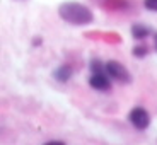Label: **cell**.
Wrapping results in <instances>:
<instances>
[{
	"label": "cell",
	"instance_id": "3",
	"mask_svg": "<svg viewBox=\"0 0 157 145\" xmlns=\"http://www.w3.org/2000/svg\"><path fill=\"white\" fill-rule=\"evenodd\" d=\"M128 120H130V123H132L137 130H147V128H149V125H150L149 113H147L145 108H140V106L133 108V109L130 111Z\"/></svg>",
	"mask_w": 157,
	"mask_h": 145
},
{
	"label": "cell",
	"instance_id": "5",
	"mask_svg": "<svg viewBox=\"0 0 157 145\" xmlns=\"http://www.w3.org/2000/svg\"><path fill=\"white\" fill-rule=\"evenodd\" d=\"M150 32L152 31L149 28H145V26H142V24H135L133 28H132V36L135 39H145Z\"/></svg>",
	"mask_w": 157,
	"mask_h": 145
},
{
	"label": "cell",
	"instance_id": "2",
	"mask_svg": "<svg viewBox=\"0 0 157 145\" xmlns=\"http://www.w3.org/2000/svg\"><path fill=\"white\" fill-rule=\"evenodd\" d=\"M106 74L109 75L111 78H114V80H118V82L121 84H130L132 82V75H130V72L126 70L125 65H121L120 62H108L106 63Z\"/></svg>",
	"mask_w": 157,
	"mask_h": 145
},
{
	"label": "cell",
	"instance_id": "9",
	"mask_svg": "<svg viewBox=\"0 0 157 145\" xmlns=\"http://www.w3.org/2000/svg\"><path fill=\"white\" fill-rule=\"evenodd\" d=\"M154 38H155V51H157V32L154 34Z\"/></svg>",
	"mask_w": 157,
	"mask_h": 145
},
{
	"label": "cell",
	"instance_id": "6",
	"mask_svg": "<svg viewBox=\"0 0 157 145\" xmlns=\"http://www.w3.org/2000/svg\"><path fill=\"white\" fill-rule=\"evenodd\" d=\"M70 77H72V67H68V65H63L55 72V78L58 82H67Z\"/></svg>",
	"mask_w": 157,
	"mask_h": 145
},
{
	"label": "cell",
	"instance_id": "7",
	"mask_svg": "<svg viewBox=\"0 0 157 145\" xmlns=\"http://www.w3.org/2000/svg\"><path fill=\"white\" fill-rule=\"evenodd\" d=\"M132 53H133V56L144 58V56H147V53H149V46H145V44H137V46L132 50Z\"/></svg>",
	"mask_w": 157,
	"mask_h": 145
},
{
	"label": "cell",
	"instance_id": "4",
	"mask_svg": "<svg viewBox=\"0 0 157 145\" xmlns=\"http://www.w3.org/2000/svg\"><path fill=\"white\" fill-rule=\"evenodd\" d=\"M89 84L92 89L101 90V92H106V90L111 89V82H109V78H108L106 72H96V74H92V77L89 78Z\"/></svg>",
	"mask_w": 157,
	"mask_h": 145
},
{
	"label": "cell",
	"instance_id": "1",
	"mask_svg": "<svg viewBox=\"0 0 157 145\" xmlns=\"http://www.w3.org/2000/svg\"><path fill=\"white\" fill-rule=\"evenodd\" d=\"M58 14L65 22L74 24V26H86V24L92 22L94 16L90 9H87L86 5L77 4V2H65L60 5Z\"/></svg>",
	"mask_w": 157,
	"mask_h": 145
},
{
	"label": "cell",
	"instance_id": "8",
	"mask_svg": "<svg viewBox=\"0 0 157 145\" xmlns=\"http://www.w3.org/2000/svg\"><path fill=\"white\" fill-rule=\"evenodd\" d=\"M144 5H145V9H149V10L157 12V0H145Z\"/></svg>",
	"mask_w": 157,
	"mask_h": 145
}]
</instances>
